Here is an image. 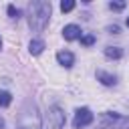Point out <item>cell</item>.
Returning <instances> with one entry per match:
<instances>
[{
	"mask_svg": "<svg viewBox=\"0 0 129 129\" xmlns=\"http://www.w3.org/2000/svg\"><path fill=\"white\" fill-rule=\"evenodd\" d=\"M0 129H4V121L2 119H0Z\"/></svg>",
	"mask_w": 129,
	"mask_h": 129,
	"instance_id": "cell-17",
	"label": "cell"
},
{
	"mask_svg": "<svg viewBox=\"0 0 129 129\" xmlns=\"http://www.w3.org/2000/svg\"><path fill=\"white\" fill-rule=\"evenodd\" d=\"M50 12H52L50 2H44V0H34V2H30V4H28V26H30L34 32L44 30L46 24H48Z\"/></svg>",
	"mask_w": 129,
	"mask_h": 129,
	"instance_id": "cell-1",
	"label": "cell"
},
{
	"mask_svg": "<svg viewBox=\"0 0 129 129\" xmlns=\"http://www.w3.org/2000/svg\"><path fill=\"white\" fill-rule=\"evenodd\" d=\"M56 60H58V64L71 69V67L75 64V54L69 52V50H60V52H56Z\"/></svg>",
	"mask_w": 129,
	"mask_h": 129,
	"instance_id": "cell-7",
	"label": "cell"
},
{
	"mask_svg": "<svg viewBox=\"0 0 129 129\" xmlns=\"http://www.w3.org/2000/svg\"><path fill=\"white\" fill-rule=\"evenodd\" d=\"M28 50H30V54H40V52L44 50V42H42L40 38H34V40H30Z\"/></svg>",
	"mask_w": 129,
	"mask_h": 129,
	"instance_id": "cell-9",
	"label": "cell"
},
{
	"mask_svg": "<svg viewBox=\"0 0 129 129\" xmlns=\"http://www.w3.org/2000/svg\"><path fill=\"white\" fill-rule=\"evenodd\" d=\"M97 81H101V83L107 85V87H113V85L117 83V77L111 75V73H107V71H97Z\"/></svg>",
	"mask_w": 129,
	"mask_h": 129,
	"instance_id": "cell-8",
	"label": "cell"
},
{
	"mask_svg": "<svg viewBox=\"0 0 129 129\" xmlns=\"http://www.w3.org/2000/svg\"><path fill=\"white\" fill-rule=\"evenodd\" d=\"M12 103V95L8 91H0V107H8Z\"/></svg>",
	"mask_w": 129,
	"mask_h": 129,
	"instance_id": "cell-11",
	"label": "cell"
},
{
	"mask_svg": "<svg viewBox=\"0 0 129 129\" xmlns=\"http://www.w3.org/2000/svg\"><path fill=\"white\" fill-rule=\"evenodd\" d=\"M0 48H2V38H0Z\"/></svg>",
	"mask_w": 129,
	"mask_h": 129,
	"instance_id": "cell-18",
	"label": "cell"
},
{
	"mask_svg": "<svg viewBox=\"0 0 129 129\" xmlns=\"http://www.w3.org/2000/svg\"><path fill=\"white\" fill-rule=\"evenodd\" d=\"M109 8L111 10H123L125 8V2H109Z\"/></svg>",
	"mask_w": 129,
	"mask_h": 129,
	"instance_id": "cell-15",
	"label": "cell"
},
{
	"mask_svg": "<svg viewBox=\"0 0 129 129\" xmlns=\"http://www.w3.org/2000/svg\"><path fill=\"white\" fill-rule=\"evenodd\" d=\"M62 36H64L67 40H77V38H81L83 34H81V28H79L77 24H67V26L62 28Z\"/></svg>",
	"mask_w": 129,
	"mask_h": 129,
	"instance_id": "cell-6",
	"label": "cell"
},
{
	"mask_svg": "<svg viewBox=\"0 0 129 129\" xmlns=\"http://www.w3.org/2000/svg\"><path fill=\"white\" fill-rule=\"evenodd\" d=\"M105 56L107 58H121L123 56V50L119 46H107L105 48Z\"/></svg>",
	"mask_w": 129,
	"mask_h": 129,
	"instance_id": "cell-10",
	"label": "cell"
},
{
	"mask_svg": "<svg viewBox=\"0 0 129 129\" xmlns=\"http://www.w3.org/2000/svg\"><path fill=\"white\" fill-rule=\"evenodd\" d=\"M73 8H75V2H73V0H62V2H60V10H62V12H71Z\"/></svg>",
	"mask_w": 129,
	"mask_h": 129,
	"instance_id": "cell-12",
	"label": "cell"
},
{
	"mask_svg": "<svg viewBox=\"0 0 129 129\" xmlns=\"http://www.w3.org/2000/svg\"><path fill=\"white\" fill-rule=\"evenodd\" d=\"M127 26H129V18H127Z\"/></svg>",
	"mask_w": 129,
	"mask_h": 129,
	"instance_id": "cell-19",
	"label": "cell"
},
{
	"mask_svg": "<svg viewBox=\"0 0 129 129\" xmlns=\"http://www.w3.org/2000/svg\"><path fill=\"white\" fill-rule=\"evenodd\" d=\"M20 115L28 117V123H20V125H18L20 129H38V125H40V119H38L36 107H34L32 103H26V107L22 109V113H20Z\"/></svg>",
	"mask_w": 129,
	"mask_h": 129,
	"instance_id": "cell-3",
	"label": "cell"
},
{
	"mask_svg": "<svg viewBox=\"0 0 129 129\" xmlns=\"http://www.w3.org/2000/svg\"><path fill=\"white\" fill-rule=\"evenodd\" d=\"M48 119H50V125L54 127V129H62L64 127V113H62V109L60 107H50L48 109Z\"/></svg>",
	"mask_w": 129,
	"mask_h": 129,
	"instance_id": "cell-5",
	"label": "cell"
},
{
	"mask_svg": "<svg viewBox=\"0 0 129 129\" xmlns=\"http://www.w3.org/2000/svg\"><path fill=\"white\" fill-rule=\"evenodd\" d=\"M103 129H129V117L117 115V113H105L101 117Z\"/></svg>",
	"mask_w": 129,
	"mask_h": 129,
	"instance_id": "cell-2",
	"label": "cell"
},
{
	"mask_svg": "<svg viewBox=\"0 0 129 129\" xmlns=\"http://www.w3.org/2000/svg\"><path fill=\"white\" fill-rule=\"evenodd\" d=\"M107 30H109V32H111V34H119V30H121V28H119V26H117V24H113V26H109V28H107Z\"/></svg>",
	"mask_w": 129,
	"mask_h": 129,
	"instance_id": "cell-16",
	"label": "cell"
},
{
	"mask_svg": "<svg viewBox=\"0 0 129 129\" xmlns=\"http://www.w3.org/2000/svg\"><path fill=\"white\" fill-rule=\"evenodd\" d=\"M8 14H10V18H16V20L20 18V10L14 4H8Z\"/></svg>",
	"mask_w": 129,
	"mask_h": 129,
	"instance_id": "cell-13",
	"label": "cell"
},
{
	"mask_svg": "<svg viewBox=\"0 0 129 129\" xmlns=\"http://www.w3.org/2000/svg\"><path fill=\"white\" fill-rule=\"evenodd\" d=\"M93 119H95V115L91 113V109H87V107H81V109H77V113H75L73 127H75V129H83V127L91 125V123H93Z\"/></svg>",
	"mask_w": 129,
	"mask_h": 129,
	"instance_id": "cell-4",
	"label": "cell"
},
{
	"mask_svg": "<svg viewBox=\"0 0 129 129\" xmlns=\"http://www.w3.org/2000/svg\"><path fill=\"white\" fill-rule=\"evenodd\" d=\"M81 44H85V46L95 44V36H93V34H85V36H81Z\"/></svg>",
	"mask_w": 129,
	"mask_h": 129,
	"instance_id": "cell-14",
	"label": "cell"
}]
</instances>
